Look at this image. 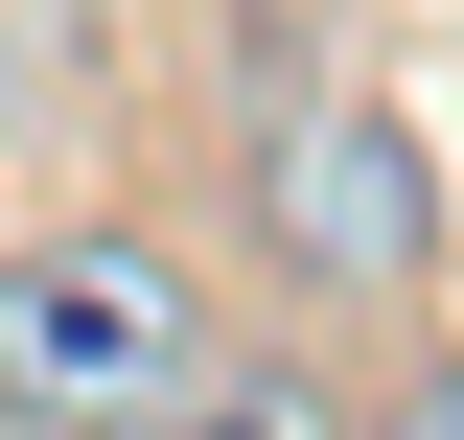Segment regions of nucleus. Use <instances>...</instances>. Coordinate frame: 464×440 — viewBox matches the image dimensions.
Instances as JSON below:
<instances>
[{
    "mask_svg": "<svg viewBox=\"0 0 464 440\" xmlns=\"http://www.w3.org/2000/svg\"><path fill=\"white\" fill-rule=\"evenodd\" d=\"M209 394V278L163 232H24L0 255V440H163Z\"/></svg>",
    "mask_w": 464,
    "mask_h": 440,
    "instance_id": "obj_1",
    "label": "nucleus"
},
{
    "mask_svg": "<svg viewBox=\"0 0 464 440\" xmlns=\"http://www.w3.org/2000/svg\"><path fill=\"white\" fill-rule=\"evenodd\" d=\"M256 209H279L302 278H418V232H441V209H418V139L372 93H302L279 139H256Z\"/></svg>",
    "mask_w": 464,
    "mask_h": 440,
    "instance_id": "obj_2",
    "label": "nucleus"
},
{
    "mask_svg": "<svg viewBox=\"0 0 464 440\" xmlns=\"http://www.w3.org/2000/svg\"><path fill=\"white\" fill-rule=\"evenodd\" d=\"M163 440H372V417H348L325 371H279V348H209V394H186Z\"/></svg>",
    "mask_w": 464,
    "mask_h": 440,
    "instance_id": "obj_3",
    "label": "nucleus"
},
{
    "mask_svg": "<svg viewBox=\"0 0 464 440\" xmlns=\"http://www.w3.org/2000/svg\"><path fill=\"white\" fill-rule=\"evenodd\" d=\"M372 440H464V348H418V371L372 394Z\"/></svg>",
    "mask_w": 464,
    "mask_h": 440,
    "instance_id": "obj_4",
    "label": "nucleus"
}]
</instances>
